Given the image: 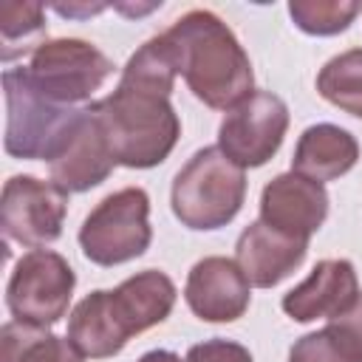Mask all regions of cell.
<instances>
[{
    "mask_svg": "<svg viewBox=\"0 0 362 362\" xmlns=\"http://www.w3.org/2000/svg\"><path fill=\"white\" fill-rule=\"evenodd\" d=\"M167 37L178 54V74L204 105L232 110L252 93V62L218 14L187 11L167 28Z\"/></svg>",
    "mask_w": 362,
    "mask_h": 362,
    "instance_id": "1",
    "label": "cell"
},
{
    "mask_svg": "<svg viewBox=\"0 0 362 362\" xmlns=\"http://www.w3.org/2000/svg\"><path fill=\"white\" fill-rule=\"evenodd\" d=\"M96 107L116 164L147 170L173 153L181 122L170 96L119 82L107 99L96 102Z\"/></svg>",
    "mask_w": 362,
    "mask_h": 362,
    "instance_id": "2",
    "label": "cell"
},
{
    "mask_svg": "<svg viewBox=\"0 0 362 362\" xmlns=\"http://www.w3.org/2000/svg\"><path fill=\"white\" fill-rule=\"evenodd\" d=\"M246 175L221 147L198 150L173 181V212L189 229L226 226L243 206Z\"/></svg>",
    "mask_w": 362,
    "mask_h": 362,
    "instance_id": "3",
    "label": "cell"
},
{
    "mask_svg": "<svg viewBox=\"0 0 362 362\" xmlns=\"http://www.w3.org/2000/svg\"><path fill=\"white\" fill-rule=\"evenodd\" d=\"M150 198L141 187H124L102 198L82 221L79 246L99 266L127 263L150 246Z\"/></svg>",
    "mask_w": 362,
    "mask_h": 362,
    "instance_id": "4",
    "label": "cell"
},
{
    "mask_svg": "<svg viewBox=\"0 0 362 362\" xmlns=\"http://www.w3.org/2000/svg\"><path fill=\"white\" fill-rule=\"evenodd\" d=\"M113 62L90 42L76 37L45 40L25 68L31 85L51 102L68 107L88 99L110 76Z\"/></svg>",
    "mask_w": 362,
    "mask_h": 362,
    "instance_id": "5",
    "label": "cell"
},
{
    "mask_svg": "<svg viewBox=\"0 0 362 362\" xmlns=\"http://www.w3.org/2000/svg\"><path fill=\"white\" fill-rule=\"evenodd\" d=\"M74 286V269L62 255L51 249H31L11 272L6 303L17 322L45 328L65 317Z\"/></svg>",
    "mask_w": 362,
    "mask_h": 362,
    "instance_id": "6",
    "label": "cell"
},
{
    "mask_svg": "<svg viewBox=\"0 0 362 362\" xmlns=\"http://www.w3.org/2000/svg\"><path fill=\"white\" fill-rule=\"evenodd\" d=\"M45 161L54 184L65 192H85L113 173L116 158L96 102L71 113Z\"/></svg>",
    "mask_w": 362,
    "mask_h": 362,
    "instance_id": "7",
    "label": "cell"
},
{
    "mask_svg": "<svg viewBox=\"0 0 362 362\" xmlns=\"http://www.w3.org/2000/svg\"><path fill=\"white\" fill-rule=\"evenodd\" d=\"M6 90V153L17 158H48L54 141L71 119V107L45 99L28 79L25 68L3 74Z\"/></svg>",
    "mask_w": 362,
    "mask_h": 362,
    "instance_id": "8",
    "label": "cell"
},
{
    "mask_svg": "<svg viewBox=\"0 0 362 362\" xmlns=\"http://www.w3.org/2000/svg\"><path fill=\"white\" fill-rule=\"evenodd\" d=\"M288 130V107L272 90H255L238 102L218 127V147L238 167L266 164Z\"/></svg>",
    "mask_w": 362,
    "mask_h": 362,
    "instance_id": "9",
    "label": "cell"
},
{
    "mask_svg": "<svg viewBox=\"0 0 362 362\" xmlns=\"http://www.w3.org/2000/svg\"><path fill=\"white\" fill-rule=\"evenodd\" d=\"M68 192L54 181L34 175H11L0 198V223L6 238L23 246H42L62 235Z\"/></svg>",
    "mask_w": 362,
    "mask_h": 362,
    "instance_id": "10",
    "label": "cell"
},
{
    "mask_svg": "<svg viewBox=\"0 0 362 362\" xmlns=\"http://www.w3.org/2000/svg\"><path fill=\"white\" fill-rule=\"evenodd\" d=\"M328 215V192L320 181H311L300 173H283L263 187L260 195V221L308 240Z\"/></svg>",
    "mask_w": 362,
    "mask_h": 362,
    "instance_id": "11",
    "label": "cell"
},
{
    "mask_svg": "<svg viewBox=\"0 0 362 362\" xmlns=\"http://www.w3.org/2000/svg\"><path fill=\"white\" fill-rule=\"evenodd\" d=\"M184 297L198 320L232 322L249 308V280L235 260L212 255L189 269Z\"/></svg>",
    "mask_w": 362,
    "mask_h": 362,
    "instance_id": "12",
    "label": "cell"
},
{
    "mask_svg": "<svg viewBox=\"0 0 362 362\" xmlns=\"http://www.w3.org/2000/svg\"><path fill=\"white\" fill-rule=\"evenodd\" d=\"M308 240L291 238L263 221H255L243 229L235 246V263L240 266L249 286L269 288L288 277L305 257Z\"/></svg>",
    "mask_w": 362,
    "mask_h": 362,
    "instance_id": "13",
    "label": "cell"
},
{
    "mask_svg": "<svg viewBox=\"0 0 362 362\" xmlns=\"http://www.w3.org/2000/svg\"><path fill=\"white\" fill-rule=\"evenodd\" d=\"M359 283L351 260H320L314 272L283 297V311L297 322L337 317L354 305Z\"/></svg>",
    "mask_w": 362,
    "mask_h": 362,
    "instance_id": "14",
    "label": "cell"
},
{
    "mask_svg": "<svg viewBox=\"0 0 362 362\" xmlns=\"http://www.w3.org/2000/svg\"><path fill=\"white\" fill-rule=\"evenodd\" d=\"M175 305V286L164 272L147 269L110 291V308L127 339L158 325Z\"/></svg>",
    "mask_w": 362,
    "mask_h": 362,
    "instance_id": "15",
    "label": "cell"
},
{
    "mask_svg": "<svg viewBox=\"0 0 362 362\" xmlns=\"http://www.w3.org/2000/svg\"><path fill=\"white\" fill-rule=\"evenodd\" d=\"M359 158L356 139L337 124H311L294 150L291 173H300L311 181H334L345 175Z\"/></svg>",
    "mask_w": 362,
    "mask_h": 362,
    "instance_id": "16",
    "label": "cell"
},
{
    "mask_svg": "<svg viewBox=\"0 0 362 362\" xmlns=\"http://www.w3.org/2000/svg\"><path fill=\"white\" fill-rule=\"evenodd\" d=\"M68 339L79 348L82 356L105 359L119 354L127 345V334L110 308V291H90L68 320Z\"/></svg>",
    "mask_w": 362,
    "mask_h": 362,
    "instance_id": "17",
    "label": "cell"
},
{
    "mask_svg": "<svg viewBox=\"0 0 362 362\" xmlns=\"http://www.w3.org/2000/svg\"><path fill=\"white\" fill-rule=\"evenodd\" d=\"M288 362H362V294L322 331L297 339Z\"/></svg>",
    "mask_w": 362,
    "mask_h": 362,
    "instance_id": "18",
    "label": "cell"
},
{
    "mask_svg": "<svg viewBox=\"0 0 362 362\" xmlns=\"http://www.w3.org/2000/svg\"><path fill=\"white\" fill-rule=\"evenodd\" d=\"M0 362H82V354L71 339L14 320L0 331Z\"/></svg>",
    "mask_w": 362,
    "mask_h": 362,
    "instance_id": "19",
    "label": "cell"
},
{
    "mask_svg": "<svg viewBox=\"0 0 362 362\" xmlns=\"http://www.w3.org/2000/svg\"><path fill=\"white\" fill-rule=\"evenodd\" d=\"M178 76V54L173 40L167 37V31H161L158 37L147 40L124 65L122 79L127 85H139L147 90H158L164 96H170L173 85Z\"/></svg>",
    "mask_w": 362,
    "mask_h": 362,
    "instance_id": "20",
    "label": "cell"
},
{
    "mask_svg": "<svg viewBox=\"0 0 362 362\" xmlns=\"http://www.w3.org/2000/svg\"><path fill=\"white\" fill-rule=\"evenodd\" d=\"M317 90L339 110L362 119V48L337 54L317 74Z\"/></svg>",
    "mask_w": 362,
    "mask_h": 362,
    "instance_id": "21",
    "label": "cell"
},
{
    "mask_svg": "<svg viewBox=\"0 0 362 362\" xmlns=\"http://www.w3.org/2000/svg\"><path fill=\"white\" fill-rule=\"evenodd\" d=\"M0 42L3 59L37 51L45 42V11L40 3H0Z\"/></svg>",
    "mask_w": 362,
    "mask_h": 362,
    "instance_id": "22",
    "label": "cell"
},
{
    "mask_svg": "<svg viewBox=\"0 0 362 362\" xmlns=\"http://www.w3.org/2000/svg\"><path fill=\"white\" fill-rule=\"evenodd\" d=\"M359 11L362 6L351 0H291L288 3V14L297 23V28L320 37L345 31Z\"/></svg>",
    "mask_w": 362,
    "mask_h": 362,
    "instance_id": "23",
    "label": "cell"
},
{
    "mask_svg": "<svg viewBox=\"0 0 362 362\" xmlns=\"http://www.w3.org/2000/svg\"><path fill=\"white\" fill-rule=\"evenodd\" d=\"M184 362H252V354L229 339H206L201 345H192Z\"/></svg>",
    "mask_w": 362,
    "mask_h": 362,
    "instance_id": "24",
    "label": "cell"
},
{
    "mask_svg": "<svg viewBox=\"0 0 362 362\" xmlns=\"http://www.w3.org/2000/svg\"><path fill=\"white\" fill-rule=\"evenodd\" d=\"M139 362H181V356L173 354V351H161V348H158V351H147Z\"/></svg>",
    "mask_w": 362,
    "mask_h": 362,
    "instance_id": "25",
    "label": "cell"
}]
</instances>
